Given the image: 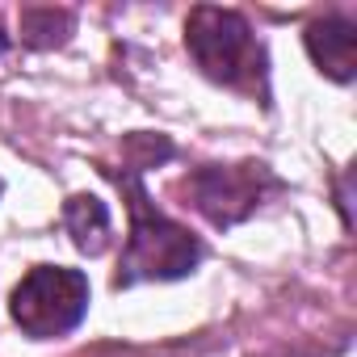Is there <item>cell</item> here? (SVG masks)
Instances as JSON below:
<instances>
[{"label":"cell","mask_w":357,"mask_h":357,"mask_svg":"<svg viewBox=\"0 0 357 357\" xmlns=\"http://www.w3.org/2000/svg\"><path fill=\"white\" fill-rule=\"evenodd\" d=\"M105 172L130 198L126 202V211H130V240L122 248V261H118V273H114V290H126L135 282H176V278H190L202 265V257H206L202 240L190 227L172 223L147 198L139 164H126L122 172H114V168H105Z\"/></svg>","instance_id":"cell-1"},{"label":"cell","mask_w":357,"mask_h":357,"mask_svg":"<svg viewBox=\"0 0 357 357\" xmlns=\"http://www.w3.org/2000/svg\"><path fill=\"white\" fill-rule=\"evenodd\" d=\"M185 51L206 80L269 101V55L244 13L198 5L185 22Z\"/></svg>","instance_id":"cell-2"},{"label":"cell","mask_w":357,"mask_h":357,"mask_svg":"<svg viewBox=\"0 0 357 357\" xmlns=\"http://www.w3.org/2000/svg\"><path fill=\"white\" fill-rule=\"evenodd\" d=\"M9 315L30 340H59L89 315V278L72 265H34L13 286Z\"/></svg>","instance_id":"cell-3"},{"label":"cell","mask_w":357,"mask_h":357,"mask_svg":"<svg viewBox=\"0 0 357 357\" xmlns=\"http://www.w3.org/2000/svg\"><path fill=\"white\" fill-rule=\"evenodd\" d=\"M181 190L198 215H206L215 227L227 231L244 223L248 215H257L265 194L282 190V181L265 164L248 160V164H202L181 181Z\"/></svg>","instance_id":"cell-4"},{"label":"cell","mask_w":357,"mask_h":357,"mask_svg":"<svg viewBox=\"0 0 357 357\" xmlns=\"http://www.w3.org/2000/svg\"><path fill=\"white\" fill-rule=\"evenodd\" d=\"M303 43H307L311 63L336 84H349L357 76V26L349 13H324L319 22L307 26Z\"/></svg>","instance_id":"cell-5"},{"label":"cell","mask_w":357,"mask_h":357,"mask_svg":"<svg viewBox=\"0 0 357 357\" xmlns=\"http://www.w3.org/2000/svg\"><path fill=\"white\" fill-rule=\"evenodd\" d=\"M63 227H68L72 244L89 257H101L109 248V211L93 194H72L63 202Z\"/></svg>","instance_id":"cell-6"},{"label":"cell","mask_w":357,"mask_h":357,"mask_svg":"<svg viewBox=\"0 0 357 357\" xmlns=\"http://www.w3.org/2000/svg\"><path fill=\"white\" fill-rule=\"evenodd\" d=\"M76 17L68 9H22V43L26 47H59L68 43Z\"/></svg>","instance_id":"cell-7"},{"label":"cell","mask_w":357,"mask_h":357,"mask_svg":"<svg viewBox=\"0 0 357 357\" xmlns=\"http://www.w3.org/2000/svg\"><path fill=\"white\" fill-rule=\"evenodd\" d=\"M5 47H9V38H5V30H0V51H5Z\"/></svg>","instance_id":"cell-8"},{"label":"cell","mask_w":357,"mask_h":357,"mask_svg":"<svg viewBox=\"0 0 357 357\" xmlns=\"http://www.w3.org/2000/svg\"><path fill=\"white\" fill-rule=\"evenodd\" d=\"M0 190H5V185H0Z\"/></svg>","instance_id":"cell-9"}]
</instances>
